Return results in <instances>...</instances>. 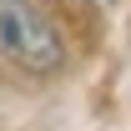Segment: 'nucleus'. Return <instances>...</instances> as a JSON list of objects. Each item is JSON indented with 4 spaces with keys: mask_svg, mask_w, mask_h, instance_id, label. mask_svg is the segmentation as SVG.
<instances>
[{
    "mask_svg": "<svg viewBox=\"0 0 131 131\" xmlns=\"http://www.w3.org/2000/svg\"><path fill=\"white\" fill-rule=\"evenodd\" d=\"M0 56L20 71L50 76L66 66V40L35 0H0Z\"/></svg>",
    "mask_w": 131,
    "mask_h": 131,
    "instance_id": "1",
    "label": "nucleus"
}]
</instances>
